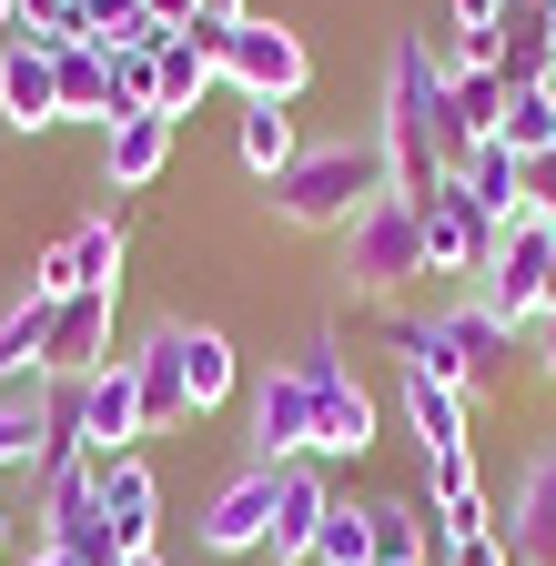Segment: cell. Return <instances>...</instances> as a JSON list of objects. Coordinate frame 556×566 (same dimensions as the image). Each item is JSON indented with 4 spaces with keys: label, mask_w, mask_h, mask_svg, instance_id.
I'll use <instances>...</instances> for the list:
<instances>
[{
    "label": "cell",
    "mask_w": 556,
    "mask_h": 566,
    "mask_svg": "<svg viewBox=\"0 0 556 566\" xmlns=\"http://www.w3.org/2000/svg\"><path fill=\"white\" fill-rule=\"evenodd\" d=\"M445 82H455V41H426L405 31L395 61H385V172L405 202H436L455 182V142H445Z\"/></svg>",
    "instance_id": "6da1fadb"
},
{
    "label": "cell",
    "mask_w": 556,
    "mask_h": 566,
    "mask_svg": "<svg viewBox=\"0 0 556 566\" xmlns=\"http://www.w3.org/2000/svg\"><path fill=\"white\" fill-rule=\"evenodd\" d=\"M526 212H546V223H556V153L526 163Z\"/></svg>",
    "instance_id": "d6a6232c"
},
{
    "label": "cell",
    "mask_w": 556,
    "mask_h": 566,
    "mask_svg": "<svg viewBox=\"0 0 556 566\" xmlns=\"http://www.w3.org/2000/svg\"><path fill=\"white\" fill-rule=\"evenodd\" d=\"M132 385H143V424H192V395H182V324H153V334H143Z\"/></svg>",
    "instance_id": "44dd1931"
},
{
    "label": "cell",
    "mask_w": 556,
    "mask_h": 566,
    "mask_svg": "<svg viewBox=\"0 0 556 566\" xmlns=\"http://www.w3.org/2000/svg\"><path fill=\"white\" fill-rule=\"evenodd\" d=\"M455 192L485 212V223H516V212H526V163L506 153V142H475V153L455 163Z\"/></svg>",
    "instance_id": "7402d4cb"
},
{
    "label": "cell",
    "mask_w": 556,
    "mask_h": 566,
    "mask_svg": "<svg viewBox=\"0 0 556 566\" xmlns=\"http://www.w3.org/2000/svg\"><path fill=\"white\" fill-rule=\"evenodd\" d=\"M324 516H334L324 475H314V465H284V475H273V536H263V556H273V566H304L314 536H324Z\"/></svg>",
    "instance_id": "9a60e30c"
},
{
    "label": "cell",
    "mask_w": 556,
    "mask_h": 566,
    "mask_svg": "<svg viewBox=\"0 0 556 566\" xmlns=\"http://www.w3.org/2000/svg\"><path fill=\"white\" fill-rule=\"evenodd\" d=\"M546 314H556V273H546Z\"/></svg>",
    "instance_id": "60d3db41"
},
{
    "label": "cell",
    "mask_w": 556,
    "mask_h": 566,
    "mask_svg": "<svg viewBox=\"0 0 556 566\" xmlns=\"http://www.w3.org/2000/svg\"><path fill=\"white\" fill-rule=\"evenodd\" d=\"M426 273V212H415L405 192H375L355 223H344V283L355 294H405V283Z\"/></svg>",
    "instance_id": "277c9868"
},
{
    "label": "cell",
    "mask_w": 556,
    "mask_h": 566,
    "mask_svg": "<svg viewBox=\"0 0 556 566\" xmlns=\"http://www.w3.org/2000/svg\"><path fill=\"white\" fill-rule=\"evenodd\" d=\"M162 163H172V112H132V122L102 132V182L112 192H143Z\"/></svg>",
    "instance_id": "ffe728a7"
},
{
    "label": "cell",
    "mask_w": 556,
    "mask_h": 566,
    "mask_svg": "<svg viewBox=\"0 0 556 566\" xmlns=\"http://www.w3.org/2000/svg\"><path fill=\"white\" fill-rule=\"evenodd\" d=\"M365 526H375V566H436L426 556V506L385 495V506H365Z\"/></svg>",
    "instance_id": "4316f807"
},
{
    "label": "cell",
    "mask_w": 556,
    "mask_h": 566,
    "mask_svg": "<svg viewBox=\"0 0 556 566\" xmlns=\"http://www.w3.org/2000/svg\"><path fill=\"white\" fill-rule=\"evenodd\" d=\"M153 11V31H192V0H143Z\"/></svg>",
    "instance_id": "e575fe53"
},
{
    "label": "cell",
    "mask_w": 556,
    "mask_h": 566,
    "mask_svg": "<svg viewBox=\"0 0 556 566\" xmlns=\"http://www.w3.org/2000/svg\"><path fill=\"white\" fill-rule=\"evenodd\" d=\"M92 283H122V223H72V233L41 253L31 294H41V304H61V294H92Z\"/></svg>",
    "instance_id": "4fadbf2b"
},
{
    "label": "cell",
    "mask_w": 556,
    "mask_h": 566,
    "mask_svg": "<svg viewBox=\"0 0 556 566\" xmlns=\"http://www.w3.org/2000/svg\"><path fill=\"white\" fill-rule=\"evenodd\" d=\"M112 294H122V283H92V294H61V304H51L41 375L82 385V375H102V365H112Z\"/></svg>",
    "instance_id": "9c48e42d"
},
{
    "label": "cell",
    "mask_w": 556,
    "mask_h": 566,
    "mask_svg": "<svg viewBox=\"0 0 556 566\" xmlns=\"http://www.w3.org/2000/svg\"><path fill=\"white\" fill-rule=\"evenodd\" d=\"M102 526H112L122 556H143V546H153V526H162V485H153L143 455H112V465H102Z\"/></svg>",
    "instance_id": "2e32d148"
},
{
    "label": "cell",
    "mask_w": 556,
    "mask_h": 566,
    "mask_svg": "<svg viewBox=\"0 0 556 566\" xmlns=\"http://www.w3.org/2000/svg\"><path fill=\"white\" fill-rule=\"evenodd\" d=\"M526 334H536V375H546V385H556V314H536V324H526Z\"/></svg>",
    "instance_id": "836d02e7"
},
{
    "label": "cell",
    "mask_w": 556,
    "mask_h": 566,
    "mask_svg": "<svg viewBox=\"0 0 556 566\" xmlns=\"http://www.w3.org/2000/svg\"><path fill=\"white\" fill-rule=\"evenodd\" d=\"M294 455H314V385L304 365H273L253 385V465H294Z\"/></svg>",
    "instance_id": "30bf717a"
},
{
    "label": "cell",
    "mask_w": 556,
    "mask_h": 566,
    "mask_svg": "<svg viewBox=\"0 0 556 566\" xmlns=\"http://www.w3.org/2000/svg\"><path fill=\"white\" fill-rule=\"evenodd\" d=\"M31 566H82V556H72V546H41V556H31Z\"/></svg>",
    "instance_id": "8d00e7d4"
},
{
    "label": "cell",
    "mask_w": 556,
    "mask_h": 566,
    "mask_svg": "<svg viewBox=\"0 0 556 566\" xmlns=\"http://www.w3.org/2000/svg\"><path fill=\"white\" fill-rule=\"evenodd\" d=\"M192 21H213V31H233V21H243V0H192Z\"/></svg>",
    "instance_id": "d590c367"
},
{
    "label": "cell",
    "mask_w": 556,
    "mask_h": 566,
    "mask_svg": "<svg viewBox=\"0 0 556 566\" xmlns=\"http://www.w3.org/2000/svg\"><path fill=\"white\" fill-rule=\"evenodd\" d=\"M426 212V273H485V253H496V223H485V212L445 182L436 202H415Z\"/></svg>",
    "instance_id": "5bb4252c"
},
{
    "label": "cell",
    "mask_w": 556,
    "mask_h": 566,
    "mask_svg": "<svg viewBox=\"0 0 556 566\" xmlns=\"http://www.w3.org/2000/svg\"><path fill=\"white\" fill-rule=\"evenodd\" d=\"M153 71H162V112H192L202 92L223 82V31H213V21H192V31H162Z\"/></svg>",
    "instance_id": "e0dca14e"
},
{
    "label": "cell",
    "mask_w": 556,
    "mask_h": 566,
    "mask_svg": "<svg viewBox=\"0 0 556 566\" xmlns=\"http://www.w3.org/2000/svg\"><path fill=\"white\" fill-rule=\"evenodd\" d=\"M0 546H11V506H0Z\"/></svg>",
    "instance_id": "ab89813d"
},
{
    "label": "cell",
    "mask_w": 556,
    "mask_h": 566,
    "mask_svg": "<svg viewBox=\"0 0 556 566\" xmlns=\"http://www.w3.org/2000/svg\"><path fill=\"white\" fill-rule=\"evenodd\" d=\"M546 41H556V0H546Z\"/></svg>",
    "instance_id": "b9f144b4"
},
{
    "label": "cell",
    "mask_w": 556,
    "mask_h": 566,
    "mask_svg": "<svg viewBox=\"0 0 556 566\" xmlns=\"http://www.w3.org/2000/svg\"><path fill=\"white\" fill-rule=\"evenodd\" d=\"M11 21H21V11H11V0H0V31H11Z\"/></svg>",
    "instance_id": "f35d334b"
},
{
    "label": "cell",
    "mask_w": 556,
    "mask_h": 566,
    "mask_svg": "<svg viewBox=\"0 0 556 566\" xmlns=\"http://www.w3.org/2000/svg\"><path fill=\"white\" fill-rule=\"evenodd\" d=\"M294 153H304V142H294V112L284 102H243V163L273 182V172H294Z\"/></svg>",
    "instance_id": "484cf974"
},
{
    "label": "cell",
    "mask_w": 556,
    "mask_h": 566,
    "mask_svg": "<svg viewBox=\"0 0 556 566\" xmlns=\"http://www.w3.org/2000/svg\"><path fill=\"white\" fill-rule=\"evenodd\" d=\"M41 516H51V546H72L82 566H112V526H102V465L92 455H41Z\"/></svg>",
    "instance_id": "8992f818"
},
{
    "label": "cell",
    "mask_w": 556,
    "mask_h": 566,
    "mask_svg": "<svg viewBox=\"0 0 556 566\" xmlns=\"http://www.w3.org/2000/svg\"><path fill=\"white\" fill-rule=\"evenodd\" d=\"M182 395H192V415H213L233 395V344L213 324H182Z\"/></svg>",
    "instance_id": "cb8c5ba5"
},
{
    "label": "cell",
    "mask_w": 556,
    "mask_h": 566,
    "mask_svg": "<svg viewBox=\"0 0 556 566\" xmlns=\"http://www.w3.org/2000/svg\"><path fill=\"white\" fill-rule=\"evenodd\" d=\"M445 566H506V536L496 526H465V536H445Z\"/></svg>",
    "instance_id": "4dcf8cb0"
},
{
    "label": "cell",
    "mask_w": 556,
    "mask_h": 566,
    "mask_svg": "<svg viewBox=\"0 0 556 566\" xmlns=\"http://www.w3.org/2000/svg\"><path fill=\"white\" fill-rule=\"evenodd\" d=\"M51 71H61V122L82 112V122H102V132H112V61L82 41V51H61Z\"/></svg>",
    "instance_id": "d4e9b609"
},
{
    "label": "cell",
    "mask_w": 556,
    "mask_h": 566,
    "mask_svg": "<svg viewBox=\"0 0 556 566\" xmlns=\"http://www.w3.org/2000/svg\"><path fill=\"white\" fill-rule=\"evenodd\" d=\"M223 82H233L243 102H294V92L314 82V51H304L284 21H233V31H223Z\"/></svg>",
    "instance_id": "52a82bcc"
},
{
    "label": "cell",
    "mask_w": 556,
    "mask_h": 566,
    "mask_svg": "<svg viewBox=\"0 0 556 566\" xmlns=\"http://www.w3.org/2000/svg\"><path fill=\"white\" fill-rule=\"evenodd\" d=\"M273 475H284V465H243V475L213 495V506L192 516V536L213 546V556H253V546L273 536Z\"/></svg>",
    "instance_id": "7c38bea8"
},
{
    "label": "cell",
    "mask_w": 556,
    "mask_h": 566,
    "mask_svg": "<svg viewBox=\"0 0 556 566\" xmlns=\"http://www.w3.org/2000/svg\"><path fill=\"white\" fill-rule=\"evenodd\" d=\"M41 344H51V304L21 294L11 314H0V375H41Z\"/></svg>",
    "instance_id": "f1b7e54d"
},
{
    "label": "cell",
    "mask_w": 556,
    "mask_h": 566,
    "mask_svg": "<svg viewBox=\"0 0 556 566\" xmlns=\"http://www.w3.org/2000/svg\"><path fill=\"white\" fill-rule=\"evenodd\" d=\"M304 385H314V455H365V446H375V395L344 375L334 344L304 354Z\"/></svg>",
    "instance_id": "ba28073f"
},
{
    "label": "cell",
    "mask_w": 556,
    "mask_h": 566,
    "mask_svg": "<svg viewBox=\"0 0 556 566\" xmlns=\"http://www.w3.org/2000/svg\"><path fill=\"white\" fill-rule=\"evenodd\" d=\"M0 122H11V132H51L61 122V71H51V51H31V41L0 51Z\"/></svg>",
    "instance_id": "ac0fdd59"
},
{
    "label": "cell",
    "mask_w": 556,
    "mask_h": 566,
    "mask_svg": "<svg viewBox=\"0 0 556 566\" xmlns=\"http://www.w3.org/2000/svg\"><path fill=\"white\" fill-rule=\"evenodd\" d=\"M375 192H395L375 132L365 142H314V153H294V172H273V212L284 223H355Z\"/></svg>",
    "instance_id": "7a4b0ae2"
},
{
    "label": "cell",
    "mask_w": 556,
    "mask_h": 566,
    "mask_svg": "<svg viewBox=\"0 0 556 566\" xmlns=\"http://www.w3.org/2000/svg\"><path fill=\"white\" fill-rule=\"evenodd\" d=\"M496 536H506V566H556V446L526 465V485H516V516H506Z\"/></svg>",
    "instance_id": "d6986e66"
},
{
    "label": "cell",
    "mask_w": 556,
    "mask_h": 566,
    "mask_svg": "<svg viewBox=\"0 0 556 566\" xmlns=\"http://www.w3.org/2000/svg\"><path fill=\"white\" fill-rule=\"evenodd\" d=\"M112 566H162V556H153V546H143V556H112Z\"/></svg>",
    "instance_id": "74e56055"
},
{
    "label": "cell",
    "mask_w": 556,
    "mask_h": 566,
    "mask_svg": "<svg viewBox=\"0 0 556 566\" xmlns=\"http://www.w3.org/2000/svg\"><path fill=\"white\" fill-rule=\"evenodd\" d=\"M455 11V41H496V21H506V0H445Z\"/></svg>",
    "instance_id": "1f68e13d"
},
{
    "label": "cell",
    "mask_w": 556,
    "mask_h": 566,
    "mask_svg": "<svg viewBox=\"0 0 556 566\" xmlns=\"http://www.w3.org/2000/svg\"><path fill=\"white\" fill-rule=\"evenodd\" d=\"M496 142H506L516 163H546L556 153V92H506V132Z\"/></svg>",
    "instance_id": "83f0119b"
},
{
    "label": "cell",
    "mask_w": 556,
    "mask_h": 566,
    "mask_svg": "<svg viewBox=\"0 0 556 566\" xmlns=\"http://www.w3.org/2000/svg\"><path fill=\"white\" fill-rule=\"evenodd\" d=\"M506 324L485 314V304H455V314H436V324H395V354L405 365H426V375H445L455 395H485L506 375Z\"/></svg>",
    "instance_id": "3957f363"
},
{
    "label": "cell",
    "mask_w": 556,
    "mask_h": 566,
    "mask_svg": "<svg viewBox=\"0 0 556 566\" xmlns=\"http://www.w3.org/2000/svg\"><path fill=\"white\" fill-rule=\"evenodd\" d=\"M314 566H375V526H365V506H334V516H324Z\"/></svg>",
    "instance_id": "f546056e"
},
{
    "label": "cell",
    "mask_w": 556,
    "mask_h": 566,
    "mask_svg": "<svg viewBox=\"0 0 556 566\" xmlns=\"http://www.w3.org/2000/svg\"><path fill=\"white\" fill-rule=\"evenodd\" d=\"M546 273H556V223L546 212H516V223H496V253H485V314H496L506 334L546 314Z\"/></svg>",
    "instance_id": "5b68a950"
},
{
    "label": "cell",
    "mask_w": 556,
    "mask_h": 566,
    "mask_svg": "<svg viewBox=\"0 0 556 566\" xmlns=\"http://www.w3.org/2000/svg\"><path fill=\"white\" fill-rule=\"evenodd\" d=\"M153 424H143V385H132V354L122 365H102V375H82V455L92 465H112V455H132Z\"/></svg>",
    "instance_id": "8fae6325"
},
{
    "label": "cell",
    "mask_w": 556,
    "mask_h": 566,
    "mask_svg": "<svg viewBox=\"0 0 556 566\" xmlns=\"http://www.w3.org/2000/svg\"><path fill=\"white\" fill-rule=\"evenodd\" d=\"M405 415H415V436H426V455H436V446H465V395H455L445 375L405 365Z\"/></svg>",
    "instance_id": "603a6c76"
}]
</instances>
